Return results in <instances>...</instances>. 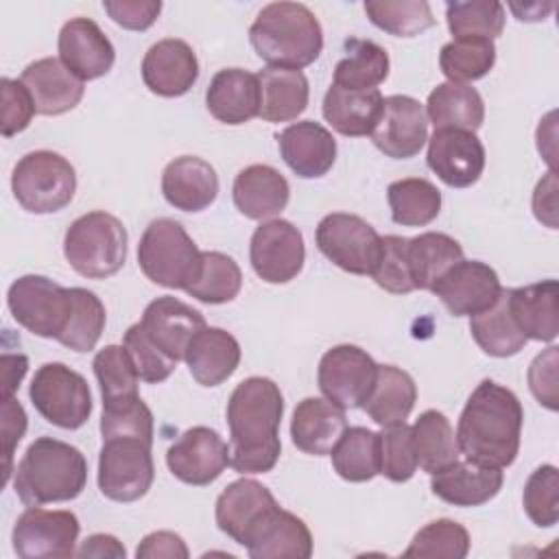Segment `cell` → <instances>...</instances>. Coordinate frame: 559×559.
<instances>
[{
  "mask_svg": "<svg viewBox=\"0 0 559 559\" xmlns=\"http://www.w3.org/2000/svg\"><path fill=\"white\" fill-rule=\"evenodd\" d=\"M284 395L271 378L242 380L227 402L229 467L238 474H264L282 454L280 424Z\"/></svg>",
  "mask_w": 559,
  "mask_h": 559,
  "instance_id": "6da1fadb",
  "label": "cell"
},
{
  "mask_svg": "<svg viewBox=\"0 0 559 559\" xmlns=\"http://www.w3.org/2000/svg\"><path fill=\"white\" fill-rule=\"evenodd\" d=\"M522 424L524 411L518 395L493 380H483L467 397L456 424L461 456L487 467H509L520 450Z\"/></svg>",
  "mask_w": 559,
  "mask_h": 559,
  "instance_id": "7a4b0ae2",
  "label": "cell"
},
{
  "mask_svg": "<svg viewBox=\"0 0 559 559\" xmlns=\"http://www.w3.org/2000/svg\"><path fill=\"white\" fill-rule=\"evenodd\" d=\"M87 483L83 452L52 437H37L15 467V493L26 507L68 502Z\"/></svg>",
  "mask_w": 559,
  "mask_h": 559,
  "instance_id": "3957f363",
  "label": "cell"
},
{
  "mask_svg": "<svg viewBox=\"0 0 559 559\" xmlns=\"http://www.w3.org/2000/svg\"><path fill=\"white\" fill-rule=\"evenodd\" d=\"M249 41L255 55L271 68L301 70L321 55L323 31L306 4L271 2L253 20Z\"/></svg>",
  "mask_w": 559,
  "mask_h": 559,
  "instance_id": "277c9868",
  "label": "cell"
},
{
  "mask_svg": "<svg viewBox=\"0 0 559 559\" xmlns=\"http://www.w3.org/2000/svg\"><path fill=\"white\" fill-rule=\"evenodd\" d=\"M63 255L87 280L111 277L127 260V229L114 214L87 212L68 227Z\"/></svg>",
  "mask_w": 559,
  "mask_h": 559,
  "instance_id": "5b68a950",
  "label": "cell"
},
{
  "mask_svg": "<svg viewBox=\"0 0 559 559\" xmlns=\"http://www.w3.org/2000/svg\"><path fill=\"white\" fill-rule=\"evenodd\" d=\"M138 264L153 284L186 290L201 273L203 251L181 223L155 218L140 238Z\"/></svg>",
  "mask_w": 559,
  "mask_h": 559,
  "instance_id": "8992f818",
  "label": "cell"
},
{
  "mask_svg": "<svg viewBox=\"0 0 559 559\" xmlns=\"http://www.w3.org/2000/svg\"><path fill=\"white\" fill-rule=\"evenodd\" d=\"M11 190L31 214H55L70 205L76 192L74 166L55 151H31L13 168Z\"/></svg>",
  "mask_w": 559,
  "mask_h": 559,
  "instance_id": "52a82bcc",
  "label": "cell"
},
{
  "mask_svg": "<svg viewBox=\"0 0 559 559\" xmlns=\"http://www.w3.org/2000/svg\"><path fill=\"white\" fill-rule=\"evenodd\" d=\"M37 413L63 430L81 428L92 415V391L87 380L63 362L41 365L28 389Z\"/></svg>",
  "mask_w": 559,
  "mask_h": 559,
  "instance_id": "ba28073f",
  "label": "cell"
},
{
  "mask_svg": "<svg viewBox=\"0 0 559 559\" xmlns=\"http://www.w3.org/2000/svg\"><path fill=\"white\" fill-rule=\"evenodd\" d=\"M7 306L24 330L57 341L72 312V288H63L46 275H22L9 286Z\"/></svg>",
  "mask_w": 559,
  "mask_h": 559,
  "instance_id": "9c48e42d",
  "label": "cell"
},
{
  "mask_svg": "<svg viewBox=\"0 0 559 559\" xmlns=\"http://www.w3.org/2000/svg\"><path fill=\"white\" fill-rule=\"evenodd\" d=\"M155 465L151 443L135 437L103 439L98 454V489L114 502H135L151 489Z\"/></svg>",
  "mask_w": 559,
  "mask_h": 559,
  "instance_id": "30bf717a",
  "label": "cell"
},
{
  "mask_svg": "<svg viewBox=\"0 0 559 559\" xmlns=\"http://www.w3.org/2000/svg\"><path fill=\"white\" fill-rule=\"evenodd\" d=\"M319 251L338 269L354 275H371L380 262L382 236L360 216L332 212L317 225Z\"/></svg>",
  "mask_w": 559,
  "mask_h": 559,
  "instance_id": "8fae6325",
  "label": "cell"
},
{
  "mask_svg": "<svg viewBox=\"0 0 559 559\" xmlns=\"http://www.w3.org/2000/svg\"><path fill=\"white\" fill-rule=\"evenodd\" d=\"M378 376V362L358 345H334L317 369V382L325 400L347 408H362Z\"/></svg>",
  "mask_w": 559,
  "mask_h": 559,
  "instance_id": "7c38bea8",
  "label": "cell"
},
{
  "mask_svg": "<svg viewBox=\"0 0 559 559\" xmlns=\"http://www.w3.org/2000/svg\"><path fill=\"white\" fill-rule=\"evenodd\" d=\"M81 524L72 511L28 507L13 524V550L22 559H66L76 555Z\"/></svg>",
  "mask_w": 559,
  "mask_h": 559,
  "instance_id": "4fadbf2b",
  "label": "cell"
},
{
  "mask_svg": "<svg viewBox=\"0 0 559 559\" xmlns=\"http://www.w3.org/2000/svg\"><path fill=\"white\" fill-rule=\"evenodd\" d=\"M249 260L262 282L286 284L304 269V236L290 221H266L251 236Z\"/></svg>",
  "mask_w": 559,
  "mask_h": 559,
  "instance_id": "5bb4252c",
  "label": "cell"
},
{
  "mask_svg": "<svg viewBox=\"0 0 559 559\" xmlns=\"http://www.w3.org/2000/svg\"><path fill=\"white\" fill-rule=\"evenodd\" d=\"M166 465L181 483L205 487L229 467V445L216 430L192 426L168 448Z\"/></svg>",
  "mask_w": 559,
  "mask_h": 559,
  "instance_id": "9a60e30c",
  "label": "cell"
},
{
  "mask_svg": "<svg viewBox=\"0 0 559 559\" xmlns=\"http://www.w3.org/2000/svg\"><path fill=\"white\" fill-rule=\"evenodd\" d=\"M240 546L253 559H308L312 555V535L301 518L273 504L247 528Z\"/></svg>",
  "mask_w": 559,
  "mask_h": 559,
  "instance_id": "2e32d148",
  "label": "cell"
},
{
  "mask_svg": "<svg viewBox=\"0 0 559 559\" xmlns=\"http://www.w3.org/2000/svg\"><path fill=\"white\" fill-rule=\"evenodd\" d=\"M500 290L498 273L480 260L456 262L432 286V293L454 317H474L485 312L496 304Z\"/></svg>",
  "mask_w": 559,
  "mask_h": 559,
  "instance_id": "e0dca14e",
  "label": "cell"
},
{
  "mask_svg": "<svg viewBox=\"0 0 559 559\" xmlns=\"http://www.w3.org/2000/svg\"><path fill=\"white\" fill-rule=\"evenodd\" d=\"M428 140V118L419 100L404 94L384 98L380 120L371 131L378 151L393 159L415 157Z\"/></svg>",
  "mask_w": 559,
  "mask_h": 559,
  "instance_id": "ac0fdd59",
  "label": "cell"
},
{
  "mask_svg": "<svg viewBox=\"0 0 559 559\" xmlns=\"http://www.w3.org/2000/svg\"><path fill=\"white\" fill-rule=\"evenodd\" d=\"M428 166L450 188L476 183L485 170V148L474 131L435 129L428 138Z\"/></svg>",
  "mask_w": 559,
  "mask_h": 559,
  "instance_id": "d6986e66",
  "label": "cell"
},
{
  "mask_svg": "<svg viewBox=\"0 0 559 559\" xmlns=\"http://www.w3.org/2000/svg\"><path fill=\"white\" fill-rule=\"evenodd\" d=\"M57 50L61 63L83 83L105 76L116 61L114 44L90 17L68 20L59 31Z\"/></svg>",
  "mask_w": 559,
  "mask_h": 559,
  "instance_id": "ffe728a7",
  "label": "cell"
},
{
  "mask_svg": "<svg viewBox=\"0 0 559 559\" xmlns=\"http://www.w3.org/2000/svg\"><path fill=\"white\" fill-rule=\"evenodd\" d=\"M197 79L199 61L192 46L183 39H159L146 50L142 59V81L157 96H183L190 92Z\"/></svg>",
  "mask_w": 559,
  "mask_h": 559,
  "instance_id": "44dd1931",
  "label": "cell"
},
{
  "mask_svg": "<svg viewBox=\"0 0 559 559\" xmlns=\"http://www.w3.org/2000/svg\"><path fill=\"white\" fill-rule=\"evenodd\" d=\"M140 323L153 345L175 362L186 356L190 341L205 328V319L199 310L170 295L153 299L144 308Z\"/></svg>",
  "mask_w": 559,
  "mask_h": 559,
  "instance_id": "7402d4cb",
  "label": "cell"
},
{
  "mask_svg": "<svg viewBox=\"0 0 559 559\" xmlns=\"http://www.w3.org/2000/svg\"><path fill=\"white\" fill-rule=\"evenodd\" d=\"M277 146L286 166L301 179L323 177L336 159L334 135L314 120L288 124L277 133Z\"/></svg>",
  "mask_w": 559,
  "mask_h": 559,
  "instance_id": "603a6c76",
  "label": "cell"
},
{
  "mask_svg": "<svg viewBox=\"0 0 559 559\" xmlns=\"http://www.w3.org/2000/svg\"><path fill=\"white\" fill-rule=\"evenodd\" d=\"M20 81L28 90L35 109L41 116H61L74 109L85 92L83 81L55 57H44L28 63L22 70Z\"/></svg>",
  "mask_w": 559,
  "mask_h": 559,
  "instance_id": "cb8c5ba5",
  "label": "cell"
},
{
  "mask_svg": "<svg viewBox=\"0 0 559 559\" xmlns=\"http://www.w3.org/2000/svg\"><path fill=\"white\" fill-rule=\"evenodd\" d=\"M162 194L175 210L203 212L218 197V175L197 155L175 157L162 173Z\"/></svg>",
  "mask_w": 559,
  "mask_h": 559,
  "instance_id": "d4e9b609",
  "label": "cell"
},
{
  "mask_svg": "<svg viewBox=\"0 0 559 559\" xmlns=\"http://www.w3.org/2000/svg\"><path fill=\"white\" fill-rule=\"evenodd\" d=\"M236 210L251 221H273L290 199L286 177L266 164H251L242 168L231 188Z\"/></svg>",
  "mask_w": 559,
  "mask_h": 559,
  "instance_id": "484cf974",
  "label": "cell"
},
{
  "mask_svg": "<svg viewBox=\"0 0 559 559\" xmlns=\"http://www.w3.org/2000/svg\"><path fill=\"white\" fill-rule=\"evenodd\" d=\"M430 476L432 493L454 507H480L493 500L504 483L500 467L478 465L467 459H459L450 467Z\"/></svg>",
  "mask_w": 559,
  "mask_h": 559,
  "instance_id": "4316f807",
  "label": "cell"
},
{
  "mask_svg": "<svg viewBox=\"0 0 559 559\" xmlns=\"http://www.w3.org/2000/svg\"><path fill=\"white\" fill-rule=\"evenodd\" d=\"M207 111L223 124H245L260 111L258 74L242 68L218 70L205 92Z\"/></svg>",
  "mask_w": 559,
  "mask_h": 559,
  "instance_id": "83f0119b",
  "label": "cell"
},
{
  "mask_svg": "<svg viewBox=\"0 0 559 559\" xmlns=\"http://www.w3.org/2000/svg\"><path fill=\"white\" fill-rule=\"evenodd\" d=\"M347 430L345 411L323 397H306L297 404L290 421V437L297 450L325 456Z\"/></svg>",
  "mask_w": 559,
  "mask_h": 559,
  "instance_id": "f1b7e54d",
  "label": "cell"
},
{
  "mask_svg": "<svg viewBox=\"0 0 559 559\" xmlns=\"http://www.w3.org/2000/svg\"><path fill=\"white\" fill-rule=\"evenodd\" d=\"M559 284L544 280L537 284L509 288V310L526 341L552 343L559 334Z\"/></svg>",
  "mask_w": 559,
  "mask_h": 559,
  "instance_id": "f546056e",
  "label": "cell"
},
{
  "mask_svg": "<svg viewBox=\"0 0 559 559\" xmlns=\"http://www.w3.org/2000/svg\"><path fill=\"white\" fill-rule=\"evenodd\" d=\"M183 360L201 386H218L238 369L240 345L227 330L205 325L190 341Z\"/></svg>",
  "mask_w": 559,
  "mask_h": 559,
  "instance_id": "4dcf8cb0",
  "label": "cell"
},
{
  "mask_svg": "<svg viewBox=\"0 0 559 559\" xmlns=\"http://www.w3.org/2000/svg\"><path fill=\"white\" fill-rule=\"evenodd\" d=\"M382 105L380 90H345L332 83L323 98V118L341 135L362 138L376 129Z\"/></svg>",
  "mask_w": 559,
  "mask_h": 559,
  "instance_id": "1f68e13d",
  "label": "cell"
},
{
  "mask_svg": "<svg viewBox=\"0 0 559 559\" xmlns=\"http://www.w3.org/2000/svg\"><path fill=\"white\" fill-rule=\"evenodd\" d=\"M273 504H277V500L269 487L253 478H238L216 498V524L227 537L242 544L247 528Z\"/></svg>",
  "mask_w": 559,
  "mask_h": 559,
  "instance_id": "d6a6232c",
  "label": "cell"
},
{
  "mask_svg": "<svg viewBox=\"0 0 559 559\" xmlns=\"http://www.w3.org/2000/svg\"><path fill=\"white\" fill-rule=\"evenodd\" d=\"M260 81V111L258 118L266 122L295 120L308 107V79L301 70L271 68L258 72Z\"/></svg>",
  "mask_w": 559,
  "mask_h": 559,
  "instance_id": "836d02e7",
  "label": "cell"
},
{
  "mask_svg": "<svg viewBox=\"0 0 559 559\" xmlns=\"http://www.w3.org/2000/svg\"><path fill=\"white\" fill-rule=\"evenodd\" d=\"M417 402V386L411 373L395 365H378V376L369 397L365 400V413L382 428L406 424Z\"/></svg>",
  "mask_w": 559,
  "mask_h": 559,
  "instance_id": "e575fe53",
  "label": "cell"
},
{
  "mask_svg": "<svg viewBox=\"0 0 559 559\" xmlns=\"http://www.w3.org/2000/svg\"><path fill=\"white\" fill-rule=\"evenodd\" d=\"M426 118L435 129H480L485 120V103L476 87L467 83H439L426 100Z\"/></svg>",
  "mask_w": 559,
  "mask_h": 559,
  "instance_id": "d590c367",
  "label": "cell"
},
{
  "mask_svg": "<svg viewBox=\"0 0 559 559\" xmlns=\"http://www.w3.org/2000/svg\"><path fill=\"white\" fill-rule=\"evenodd\" d=\"M411 441L417 467L428 474H437L461 459V450L450 419L435 408L424 411L415 419V424L411 426Z\"/></svg>",
  "mask_w": 559,
  "mask_h": 559,
  "instance_id": "8d00e7d4",
  "label": "cell"
},
{
  "mask_svg": "<svg viewBox=\"0 0 559 559\" xmlns=\"http://www.w3.org/2000/svg\"><path fill=\"white\" fill-rule=\"evenodd\" d=\"M461 260L463 247L448 234L426 231L408 238V269L419 290H432L439 277Z\"/></svg>",
  "mask_w": 559,
  "mask_h": 559,
  "instance_id": "74e56055",
  "label": "cell"
},
{
  "mask_svg": "<svg viewBox=\"0 0 559 559\" xmlns=\"http://www.w3.org/2000/svg\"><path fill=\"white\" fill-rule=\"evenodd\" d=\"M469 332L478 347L493 358L515 356L526 345V336L520 332L509 310V288L500 290L491 308L472 317Z\"/></svg>",
  "mask_w": 559,
  "mask_h": 559,
  "instance_id": "f35d334b",
  "label": "cell"
},
{
  "mask_svg": "<svg viewBox=\"0 0 559 559\" xmlns=\"http://www.w3.org/2000/svg\"><path fill=\"white\" fill-rule=\"evenodd\" d=\"M330 456L343 480L367 483L380 474V435L362 426H347Z\"/></svg>",
  "mask_w": 559,
  "mask_h": 559,
  "instance_id": "ab89813d",
  "label": "cell"
},
{
  "mask_svg": "<svg viewBox=\"0 0 559 559\" xmlns=\"http://www.w3.org/2000/svg\"><path fill=\"white\" fill-rule=\"evenodd\" d=\"M393 223L402 227H424L441 212V192L421 177L397 179L386 188Z\"/></svg>",
  "mask_w": 559,
  "mask_h": 559,
  "instance_id": "60d3db41",
  "label": "cell"
},
{
  "mask_svg": "<svg viewBox=\"0 0 559 559\" xmlns=\"http://www.w3.org/2000/svg\"><path fill=\"white\" fill-rule=\"evenodd\" d=\"M345 57L334 66V85L345 90H378L389 76L386 50L369 39H347Z\"/></svg>",
  "mask_w": 559,
  "mask_h": 559,
  "instance_id": "b9f144b4",
  "label": "cell"
},
{
  "mask_svg": "<svg viewBox=\"0 0 559 559\" xmlns=\"http://www.w3.org/2000/svg\"><path fill=\"white\" fill-rule=\"evenodd\" d=\"M107 312L100 297L87 288H72V312L57 338L72 352H92L105 330Z\"/></svg>",
  "mask_w": 559,
  "mask_h": 559,
  "instance_id": "7bdbcfd3",
  "label": "cell"
},
{
  "mask_svg": "<svg viewBox=\"0 0 559 559\" xmlns=\"http://www.w3.org/2000/svg\"><path fill=\"white\" fill-rule=\"evenodd\" d=\"M448 28L454 39H496L504 28V7L498 0H467L445 4Z\"/></svg>",
  "mask_w": 559,
  "mask_h": 559,
  "instance_id": "ee69618b",
  "label": "cell"
},
{
  "mask_svg": "<svg viewBox=\"0 0 559 559\" xmlns=\"http://www.w3.org/2000/svg\"><path fill=\"white\" fill-rule=\"evenodd\" d=\"M242 288V271L236 260L221 251H203L201 273L186 293L203 304H227Z\"/></svg>",
  "mask_w": 559,
  "mask_h": 559,
  "instance_id": "f6af8a7d",
  "label": "cell"
},
{
  "mask_svg": "<svg viewBox=\"0 0 559 559\" xmlns=\"http://www.w3.org/2000/svg\"><path fill=\"white\" fill-rule=\"evenodd\" d=\"M496 63L491 39H452L439 52V68L452 83H469L489 74Z\"/></svg>",
  "mask_w": 559,
  "mask_h": 559,
  "instance_id": "bcb514c9",
  "label": "cell"
},
{
  "mask_svg": "<svg viewBox=\"0 0 559 559\" xmlns=\"http://www.w3.org/2000/svg\"><path fill=\"white\" fill-rule=\"evenodd\" d=\"M367 17L389 35L415 37L435 24L426 0H367Z\"/></svg>",
  "mask_w": 559,
  "mask_h": 559,
  "instance_id": "7dc6e473",
  "label": "cell"
},
{
  "mask_svg": "<svg viewBox=\"0 0 559 559\" xmlns=\"http://www.w3.org/2000/svg\"><path fill=\"white\" fill-rule=\"evenodd\" d=\"M94 373L100 384L103 404L138 397V371L124 349V345H105L94 356Z\"/></svg>",
  "mask_w": 559,
  "mask_h": 559,
  "instance_id": "c3c4849f",
  "label": "cell"
},
{
  "mask_svg": "<svg viewBox=\"0 0 559 559\" xmlns=\"http://www.w3.org/2000/svg\"><path fill=\"white\" fill-rule=\"evenodd\" d=\"M469 533L463 524L441 518L419 528L404 550L406 557H448L463 559L469 552Z\"/></svg>",
  "mask_w": 559,
  "mask_h": 559,
  "instance_id": "681fc988",
  "label": "cell"
},
{
  "mask_svg": "<svg viewBox=\"0 0 559 559\" xmlns=\"http://www.w3.org/2000/svg\"><path fill=\"white\" fill-rule=\"evenodd\" d=\"M522 504L528 520L539 528H550L559 522V472L555 465H539L531 472Z\"/></svg>",
  "mask_w": 559,
  "mask_h": 559,
  "instance_id": "f907efd6",
  "label": "cell"
},
{
  "mask_svg": "<svg viewBox=\"0 0 559 559\" xmlns=\"http://www.w3.org/2000/svg\"><path fill=\"white\" fill-rule=\"evenodd\" d=\"M100 435L103 439L135 437L153 445V413L140 395L122 402L103 404Z\"/></svg>",
  "mask_w": 559,
  "mask_h": 559,
  "instance_id": "816d5d0a",
  "label": "cell"
},
{
  "mask_svg": "<svg viewBox=\"0 0 559 559\" xmlns=\"http://www.w3.org/2000/svg\"><path fill=\"white\" fill-rule=\"evenodd\" d=\"M122 345L142 382H148V384L164 382L177 367L173 358H168L162 349H157V345H153V341L146 336L140 321L124 332Z\"/></svg>",
  "mask_w": 559,
  "mask_h": 559,
  "instance_id": "f5cc1de1",
  "label": "cell"
},
{
  "mask_svg": "<svg viewBox=\"0 0 559 559\" xmlns=\"http://www.w3.org/2000/svg\"><path fill=\"white\" fill-rule=\"evenodd\" d=\"M380 435V474L393 483H406L417 472V459L411 441V426L384 428Z\"/></svg>",
  "mask_w": 559,
  "mask_h": 559,
  "instance_id": "db71d44e",
  "label": "cell"
},
{
  "mask_svg": "<svg viewBox=\"0 0 559 559\" xmlns=\"http://www.w3.org/2000/svg\"><path fill=\"white\" fill-rule=\"evenodd\" d=\"M371 277L380 288L393 295H408L415 290L408 269V238L393 234L382 238L380 262Z\"/></svg>",
  "mask_w": 559,
  "mask_h": 559,
  "instance_id": "11a10c76",
  "label": "cell"
},
{
  "mask_svg": "<svg viewBox=\"0 0 559 559\" xmlns=\"http://www.w3.org/2000/svg\"><path fill=\"white\" fill-rule=\"evenodd\" d=\"M0 92H2L0 129H2L4 138H11L31 124L37 109H35V103L22 81H13V79L4 76L0 81Z\"/></svg>",
  "mask_w": 559,
  "mask_h": 559,
  "instance_id": "9f6ffc18",
  "label": "cell"
},
{
  "mask_svg": "<svg viewBox=\"0 0 559 559\" xmlns=\"http://www.w3.org/2000/svg\"><path fill=\"white\" fill-rule=\"evenodd\" d=\"M557 349L550 345L537 354L528 367V386L535 400L548 411H557Z\"/></svg>",
  "mask_w": 559,
  "mask_h": 559,
  "instance_id": "6f0895ef",
  "label": "cell"
},
{
  "mask_svg": "<svg viewBox=\"0 0 559 559\" xmlns=\"http://www.w3.org/2000/svg\"><path fill=\"white\" fill-rule=\"evenodd\" d=\"M107 15L127 31H146L162 11L159 0H105Z\"/></svg>",
  "mask_w": 559,
  "mask_h": 559,
  "instance_id": "680465c9",
  "label": "cell"
},
{
  "mask_svg": "<svg viewBox=\"0 0 559 559\" xmlns=\"http://www.w3.org/2000/svg\"><path fill=\"white\" fill-rule=\"evenodd\" d=\"M26 432V413L15 397L2 400V419H0V437H2V454H4V483L9 480L13 463V452Z\"/></svg>",
  "mask_w": 559,
  "mask_h": 559,
  "instance_id": "91938a15",
  "label": "cell"
},
{
  "mask_svg": "<svg viewBox=\"0 0 559 559\" xmlns=\"http://www.w3.org/2000/svg\"><path fill=\"white\" fill-rule=\"evenodd\" d=\"M135 557L138 559H188V546L186 542L173 533V531H155L148 533L140 546L135 548Z\"/></svg>",
  "mask_w": 559,
  "mask_h": 559,
  "instance_id": "94428289",
  "label": "cell"
},
{
  "mask_svg": "<svg viewBox=\"0 0 559 559\" xmlns=\"http://www.w3.org/2000/svg\"><path fill=\"white\" fill-rule=\"evenodd\" d=\"M533 212L535 218L550 229H557V177L555 170H550L533 192Z\"/></svg>",
  "mask_w": 559,
  "mask_h": 559,
  "instance_id": "6125c7cd",
  "label": "cell"
},
{
  "mask_svg": "<svg viewBox=\"0 0 559 559\" xmlns=\"http://www.w3.org/2000/svg\"><path fill=\"white\" fill-rule=\"evenodd\" d=\"M76 557H111V559H124L127 557V550L124 546L114 537V535H107V533H96V535H90L83 546L76 550Z\"/></svg>",
  "mask_w": 559,
  "mask_h": 559,
  "instance_id": "be15d7a7",
  "label": "cell"
},
{
  "mask_svg": "<svg viewBox=\"0 0 559 559\" xmlns=\"http://www.w3.org/2000/svg\"><path fill=\"white\" fill-rule=\"evenodd\" d=\"M28 358L22 354H4L2 356V400L13 397L22 378L26 376Z\"/></svg>",
  "mask_w": 559,
  "mask_h": 559,
  "instance_id": "e7e4bbea",
  "label": "cell"
}]
</instances>
